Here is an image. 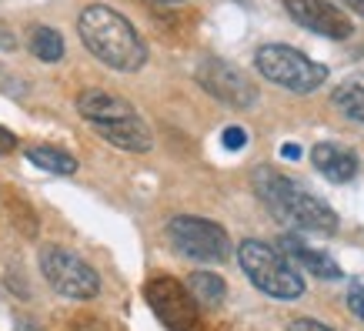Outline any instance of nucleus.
Returning a JSON list of instances; mask_svg holds the SVG:
<instances>
[{
  "instance_id": "f257e3e1",
  "label": "nucleus",
  "mask_w": 364,
  "mask_h": 331,
  "mask_svg": "<svg viewBox=\"0 0 364 331\" xmlns=\"http://www.w3.org/2000/svg\"><path fill=\"white\" fill-rule=\"evenodd\" d=\"M77 33L90 54L111 70L134 74L147 64V44L141 41V33L134 31V23L124 14L104 7V4H90L80 11Z\"/></svg>"
},
{
  "instance_id": "f03ea898",
  "label": "nucleus",
  "mask_w": 364,
  "mask_h": 331,
  "mask_svg": "<svg viewBox=\"0 0 364 331\" xmlns=\"http://www.w3.org/2000/svg\"><path fill=\"white\" fill-rule=\"evenodd\" d=\"M257 198L267 204V211L277 221H284L287 228L308 234H334L338 231V214L331 211L328 201H321L318 194H308L298 188L291 177L277 174L274 167H257L251 177Z\"/></svg>"
},
{
  "instance_id": "7ed1b4c3",
  "label": "nucleus",
  "mask_w": 364,
  "mask_h": 331,
  "mask_svg": "<svg viewBox=\"0 0 364 331\" xmlns=\"http://www.w3.org/2000/svg\"><path fill=\"white\" fill-rule=\"evenodd\" d=\"M237 265L241 271L247 275L257 291H264L267 298H277V301H298L304 295V278L298 275V268L287 261L284 254L271 248L264 241H241L237 248Z\"/></svg>"
},
{
  "instance_id": "20e7f679",
  "label": "nucleus",
  "mask_w": 364,
  "mask_h": 331,
  "mask_svg": "<svg viewBox=\"0 0 364 331\" xmlns=\"http://www.w3.org/2000/svg\"><path fill=\"white\" fill-rule=\"evenodd\" d=\"M254 64H257L261 78H267L284 90H294V94H311L328 80V67L287 44H264L254 57Z\"/></svg>"
},
{
  "instance_id": "39448f33",
  "label": "nucleus",
  "mask_w": 364,
  "mask_h": 331,
  "mask_svg": "<svg viewBox=\"0 0 364 331\" xmlns=\"http://www.w3.org/2000/svg\"><path fill=\"white\" fill-rule=\"evenodd\" d=\"M167 238L188 261H198V265H221L231 254V241L221 224L194 218V214H177L167 221Z\"/></svg>"
},
{
  "instance_id": "423d86ee",
  "label": "nucleus",
  "mask_w": 364,
  "mask_h": 331,
  "mask_svg": "<svg viewBox=\"0 0 364 331\" xmlns=\"http://www.w3.org/2000/svg\"><path fill=\"white\" fill-rule=\"evenodd\" d=\"M41 275L47 278V285L54 288L57 295L74 301H90L100 295V275L94 268L77 258L67 248H57V244H44L41 248Z\"/></svg>"
},
{
  "instance_id": "0eeeda50",
  "label": "nucleus",
  "mask_w": 364,
  "mask_h": 331,
  "mask_svg": "<svg viewBox=\"0 0 364 331\" xmlns=\"http://www.w3.org/2000/svg\"><path fill=\"white\" fill-rule=\"evenodd\" d=\"M144 298L167 331H191L198 325V301L191 298L188 285H181L177 278H151L144 285Z\"/></svg>"
},
{
  "instance_id": "6e6552de",
  "label": "nucleus",
  "mask_w": 364,
  "mask_h": 331,
  "mask_svg": "<svg viewBox=\"0 0 364 331\" xmlns=\"http://www.w3.org/2000/svg\"><path fill=\"white\" fill-rule=\"evenodd\" d=\"M198 84L208 90L210 98H218L221 104L234 110H247L257 104V88H254L251 78H244V70H237L228 61H218V57H208L198 64Z\"/></svg>"
},
{
  "instance_id": "1a4fd4ad",
  "label": "nucleus",
  "mask_w": 364,
  "mask_h": 331,
  "mask_svg": "<svg viewBox=\"0 0 364 331\" xmlns=\"http://www.w3.org/2000/svg\"><path fill=\"white\" fill-rule=\"evenodd\" d=\"M284 7L301 27H308L321 37L348 41L354 33V23L348 21V14L338 4H328V0H284Z\"/></svg>"
},
{
  "instance_id": "9d476101",
  "label": "nucleus",
  "mask_w": 364,
  "mask_h": 331,
  "mask_svg": "<svg viewBox=\"0 0 364 331\" xmlns=\"http://www.w3.org/2000/svg\"><path fill=\"white\" fill-rule=\"evenodd\" d=\"M277 251L284 254L291 265H301L308 268L314 278H321V281H338L341 278V268L334 265V258L328 251H321V248H311L301 234L287 231L281 234V241H277Z\"/></svg>"
},
{
  "instance_id": "9b49d317",
  "label": "nucleus",
  "mask_w": 364,
  "mask_h": 331,
  "mask_svg": "<svg viewBox=\"0 0 364 331\" xmlns=\"http://www.w3.org/2000/svg\"><path fill=\"white\" fill-rule=\"evenodd\" d=\"M94 131L104 137L107 144L114 147H121V151H134V154H144V151H151V131H147V124L134 114V117H124V121H107V124H94Z\"/></svg>"
},
{
  "instance_id": "f8f14e48",
  "label": "nucleus",
  "mask_w": 364,
  "mask_h": 331,
  "mask_svg": "<svg viewBox=\"0 0 364 331\" xmlns=\"http://www.w3.org/2000/svg\"><path fill=\"white\" fill-rule=\"evenodd\" d=\"M77 110H80V117L90 121V124L124 121V117H134V114H137L124 98H114V94H107V90H80L77 94Z\"/></svg>"
},
{
  "instance_id": "ddd939ff",
  "label": "nucleus",
  "mask_w": 364,
  "mask_h": 331,
  "mask_svg": "<svg viewBox=\"0 0 364 331\" xmlns=\"http://www.w3.org/2000/svg\"><path fill=\"white\" fill-rule=\"evenodd\" d=\"M311 164L318 167L331 184H348L358 174V157H354V151L341 147V144H314Z\"/></svg>"
},
{
  "instance_id": "4468645a",
  "label": "nucleus",
  "mask_w": 364,
  "mask_h": 331,
  "mask_svg": "<svg viewBox=\"0 0 364 331\" xmlns=\"http://www.w3.org/2000/svg\"><path fill=\"white\" fill-rule=\"evenodd\" d=\"M188 291L191 298L200 301L204 308H218L224 301V295H228V285H224L221 275H210V271H194V275L188 278Z\"/></svg>"
},
{
  "instance_id": "2eb2a0df",
  "label": "nucleus",
  "mask_w": 364,
  "mask_h": 331,
  "mask_svg": "<svg viewBox=\"0 0 364 331\" xmlns=\"http://www.w3.org/2000/svg\"><path fill=\"white\" fill-rule=\"evenodd\" d=\"M27 44H31V54L37 57V61H44V64H57V61L64 57V37H60L54 27H44V23L31 27Z\"/></svg>"
},
{
  "instance_id": "dca6fc26",
  "label": "nucleus",
  "mask_w": 364,
  "mask_h": 331,
  "mask_svg": "<svg viewBox=\"0 0 364 331\" xmlns=\"http://www.w3.org/2000/svg\"><path fill=\"white\" fill-rule=\"evenodd\" d=\"M27 161L37 167H44L50 174H74L77 171V157H70L67 151H57V147H27Z\"/></svg>"
},
{
  "instance_id": "f3484780",
  "label": "nucleus",
  "mask_w": 364,
  "mask_h": 331,
  "mask_svg": "<svg viewBox=\"0 0 364 331\" xmlns=\"http://www.w3.org/2000/svg\"><path fill=\"white\" fill-rule=\"evenodd\" d=\"M334 104L344 117L364 124V88L361 84H344V88L334 90Z\"/></svg>"
},
{
  "instance_id": "a211bd4d",
  "label": "nucleus",
  "mask_w": 364,
  "mask_h": 331,
  "mask_svg": "<svg viewBox=\"0 0 364 331\" xmlns=\"http://www.w3.org/2000/svg\"><path fill=\"white\" fill-rule=\"evenodd\" d=\"M11 208H14V211H11V218L21 221V228H23V231H27V234L37 231V218H33V211L27 208L23 201H11Z\"/></svg>"
},
{
  "instance_id": "6ab92c4d",
  "label": "nucleus",
  "mask_w": 364,
  "mask_h": 331,
  "mask_svg": "<svg viewBox=\"0 0 364 331\" xmlns=\"http://www.w3.org/2000/svg\"><path fill=\"white\" fill-rule=\"evenodd\" d=\"M221 141H224V147H228V151H241L244 144H247V131L234 124V127H228V131H224Z\"/></svg>"
},
{
  "instance_id": "aec40b11",
  "label": "nucleus",
  "mask_w": 364,
  "mask_h": 331,
  "mask_svg": "<svg viewBox=\"0 0 364 331\" xmlns=\"http://www.w3.org/2000/svg\"><path fill=\"white\" fill-rule=\"evenodd\" d=\"M348 308H351L354 318L364 321V288L361 285H354L351 291H348Z\"/></svg>"
},
{
  "instance_id": "412c9836",
  "label": "nucleus",
  "mask_w": 364,
  "mask_h": 331,
  "mask_svg": "<svg viewBox=\"0 0 364 331\" xmlns=\"http://www.w3.org/2000/svg\"><path fill=\"white\" fill-rule=\"evenodd\" d=\"M287 331H331V328L321 325V321H314V318H294L287 325Z\"/></svg>"
},
{
  "instance_id": "4be33fe9",
  "label": "nucleus",
  "mask_w": 364,
  "mask_h": 331,
  "mask_svg": "<svg viewBox=\"0 0 364 331\" xmlns=\"http://www.w3.org/2000/svg\"><path fill=\"white\" fill-rule=\"evenodd\" d=\"M14 147H17V137L7 127H0V154H11Z\"/></svg>"
},
{
  "instance_id": "5701e85b",
  "label": "nucleus",
  "mask_w": 364,
  "mask_h": 331,
  "mask_svg": "<svg viewBox=\"0 0 364 331\" xmlns=\"http://www.w3.org/2000/svg\"><path fill=\"white\" fill-rule=\"evenodd\" d=\"M281 154L291 157V161H298V157H301V147H298V144H284V147H281Z\"/></svg>"
},
{
  "instance_id": "b1692460",
  "label": "nucleus",
  "mask_w": 364,
  "mask_h": 331,
  "mask_svg": "<svg viewBox=\"0 0 364 331\" xmlns=\"http://www.w3.org/2000/svg\"><path fill=\"white\" fill-rule=\"evenodd\" d=\"M338 4H344L348 11H354V14H361L364 17V0H338Z\"/></svg>"
},
{
  "instance_id": "393cba45",
  "label": "nucleus",
  "mask_w": 364,
  "mask_h": 331,
  "mask_svg": "<svg viewBox=\"0 0 364 331\" xmlns=\"http://www.w3.org/2000/svg\"><path fill=\"white\" fill-rule=\"evenodd\" d=\"M17 331H44L41 325H33V321H27V318H21L17 321Z\"/></svg>"
},
{
  "instance_id": "a878e982",
  "label": "nucleus",
  "mask_w": 364,
  "mask_h": 331,
  "mask_svg": "<svg viewBox=\"0 0 364 331\" xmlns=\"http://www.w3.org/2000/svg\"><path fill=\"white\" fill-rule=\"evenodd\" d=\"M147 4H157V7H177V4H188V0H147Z\"/></svg>"
}]
</instances>
